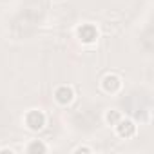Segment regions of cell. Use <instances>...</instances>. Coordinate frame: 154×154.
Listing matches in <instances>:
<instances>
[{
    "label": "cell",
    "instance_id": "cell-1",
    "mask_svg": "<svg viewBox=\"0 0 154 154\" xmlns=\"http://www.w3.org/2000/svg\"><path fill=\"white\" fill-rule=\"evenodd\" d=\"M24 125L33 131V132H38L45 127V114L40 111V109H29L26 114H24Z\"/></svg>",
    "mask_w": 154,
    "mask_h": 154
},
{
    "label": "cell",
    "instance_id": "cell-2",
    "mask_svg": "<svg viewBox=\"0 0 154 154\" xmlns=\"http://www.w3.org/2000/svg\"><path fill=\"white\" fill-rule=\"evenodd\" d=\"M98 36H100V33H98L96 26H93V24H82V26L76 27V38H78L82 44H85V45L96 44Z\"/></svg>",
    "mask_w": 154,
    "mask_h": 154
},
{
    "label": "cell",
    "instance_id": "cell-3",
    "mask_svg": "<svg viewBox=\"0 0 154 154\" xmlns=\"http://www.w3.org/2000/svg\"><path fill=\"white\" fill-rule=\"evenodd\" d=\"M74 100V89L71 85H58L54 89V102L62 107H67L71 105Z\"/></svg>",
    "mask_w": 154,
    "mask_h": 154
},
{
    "label": "cell",
    "instance_id": "cell-4",
    "mask_svg": "<svg viewBox=\"0 0 154 154\" xmlns=\"http://www.w3.org/2000/svg\"><path fill=\"white\" fill-rule=\"evenodd\" d=\"M114 129H116V134L122 140H131V138L136 136V123L132 120H129V118H122L114 125Z\"/></svg>",
    "mask_w": 154,
    "mask_h": 154
},
{
    "label": "cell",
    "instance_id": "cell-5",
    "mask_svg": "<svg viewBox=\"0 0 154 154\" xmlns=\"http://www.w3.org/2000/svg\"><path fill=\"white\" fill-rule=\"evenodd\" d=\"M122 85H123L122 78H120L118 74H114V72H109V74H105L103 78H102V89L107 94H116L122 89Z\"/></svg>",
    "mask_w": 154,
    "mask_h": 154
},
{
    "label": "cell",
    "instance_id": "cell-6",
    "mask_svg": "<svg viewBox=\"0 0 154 154\" xmlns=\"http://www.w3.org/2000/svg\"><path fill=\"white\" fill-rule=\"evenodd\" d=\"M26 152H29V154H44V152H47V145L44 141H40V140H33L26 147Z\"/></svg>",
    "mask_w": 154,
    "mask_h": 154
},
{
    "label": "cell",
    "instance_id": "cell-7",
    "mask_svg": "<svg viewBox=\"0 0 154 154\" xmlns=\"http://www.w3.org/2000/svg\"><path fill=\"white\" fill-rule=\"evenodd\" d=\"M122 118H123V116H122V112H120V111H116V109H109V111L105 112V123H107V125H111V127H114Z\"/></svg>",
    "mask_w": 154,
    "mask_h": 154
},
{
    "label": "cell",
    "instance_id": "cell-8",
    "mask_svg": "<svg viewBox=\"0 0 154 154\" xmlns=\"http://www.w3.org/2000/svg\"><path fill=\"white\" fill-rule=\"evenodd\" d=\"M72 152H74V154H80V152H87V154H91V152H93V149H91V147H87V145H78Z\"/></svg>",
    "mask_w": 154,
    "mask_h": 154
},
{
    "label": "cell",
    "instance_id": "cell-9",
    "mask_svg": "<svg viewBox=\"0 0 154 154\" xmlns=\"http://www.w3.org/2000/svg\"><path fill=\"white\" fill-rule=\"evenodd\" d=\"M0 154H15V150H13V149H8V147H6V149H0Z\"/></svg>",
    "mask_w": 154,
    "mask_h": 154
}]
</instances>
